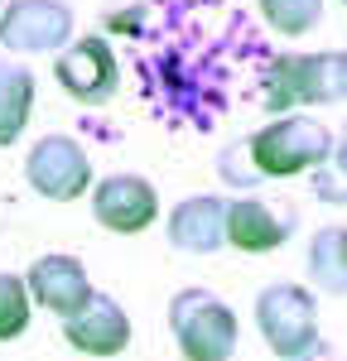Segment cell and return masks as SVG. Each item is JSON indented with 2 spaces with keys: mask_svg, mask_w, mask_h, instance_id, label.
<instances>
[{
  "mask_svg": "<svg viewBox=\"0 0 347 361\" xmlns=\"http://www.w3.org/2000/svg\"><path fill=\"white\" fill-rule=\"evenodd\" d=\"M343 5H347V0H343Z\"/></svg>",
  "mask_w": 347,
  "mask_h": 361,
  "instance_id": "ffe728a7",
  "label": "cell"
},
{
  "mask_svg": "<svg viewBox=\"0 0 347 361\" xmlns=\"http://www.w3.org/2000/svg\"><path fill=\"white\" fill-rule=\"evenodd\" d=\"M34 299H29V284L10 270H0V342H15L25 337L29 328V313H34Z\"/></svg>",
  "mask_w": 347,
  "mask_h": 361,
  "instance_id": "2e32d148",
  "label": "cell"
},
{
  "mask_svg": "<svg viewBox=\"0 0 347 361\" xmlns=\"http://www.w3.org/2000/svg\"><path fill=\"white\" fill-rule=\"evenodd\" d=\"M54 78L73 102L106 106L116 97V87H121V68H116V54L102 34H83L63 54H54Z\"/></svg>",
  "mask_w": 347,
  "mask_h": 361,
  "instance_id": "52a82bcc",
  "label": "cell"
},
{
  "mask_svg": "<svg viewBox=\"0 0 347 361\" xmlns=\"http://www.w3.org/2000/svg\"><path fill=\"white\" fill-rule=\"evenodd\" d=\"M169 333L188 361H231L241 323L222 294L188 284L169 299Z\"/></svg>",
  "mask_w": 347,
  "mask_h": 361,
  "instance_id": "3957f363",
  "label": "cell"
},
{
  "mask_svg": "<svg viewBox=\"0 0 347 361\" xmlns=\"http://www.w3.org/2000/svg\"><path fill=\"white\" fill-rule=\"evenodd\" d=\"M92 217L116 236H140L159 217V193L140 173H106L92 183Z\"/></svg>",
  "mask_w": 347,
  "mask_h": 361,
  "instance_id": "9c48e42d",
  "label": "cell"
},
{
  "mask_svg": "<svg viewBox=\"0 0 347 361\" xmlns=\"http://www.w3.org/2000/svg\"><path fill=\"white\" fill-rule=\"evenodd\" d=\"M34 111V73L15 58H0V149H10Z\"/></svg>",
  "mask_w": 347,
  "mask_h": 361,
  "instance_id": "4fadbf2b",
  "label": "cell"
},
{
  "mask_svg": "<svg viewBox=\"0 0 347 361\" xmlns=\"http://www.w3.org/2000/svg\"><path fill=\"white\" fill-rule=\"evenodd\" d=\"M256 5L265 15V25L285 39H299V34L318 29V20H323V0H256Z\"/></svg>",
  "mask_w": 347,
  "mask_h": 361,
  "instance_id": "9a60e30c",
  "label": "cell"
},
{
  "mask_svg": "<svg viewBox=\"0 0 347 361\" xmlns=\"http://www.w3.org/2000/svg\"><path fill=\"white\" fill-rule=\"evenodd\" d=\"M217 178H222L227 188H241V193H256L260 183H265L256 159H251V140H236V145H227V149L217 154Z\"/></svg>",
  "mask_w": 347,
  "mask_h": 361,
  "instance_id": "ac0fdd59",
  "label": "cell"
},
{
  "mask_svg": "<svg viewBox=\"0 0 347 361\" xmlns=\"http://www.w3.org/2000/svg\"><path fill=\"white\" fill-rule=\"evenodd\" d=\"M29 299L39 308H49L54 318H73L78 308L97 294L92 289V279H87V265L78 255H68V250H49V255H39L34 265H29Z\"/></svg>",
  "mask_w": 347,
  "mask_h": 361,
  "instance_id": "30bf717a",
  "label": "cell"
},
{
  "mask_svg": "<svg viewBox=\"0 0 347 361\" xmlns=\"http://www.w3.org/2000/svg\"><path fill=\"white\" fill-rule=\"evenodd\" d=\"M347 102V49L343 54H280L260 78V106L289 116L299 106Z\"/></svg>",
  "mask_w": 347,
  "mask_h": 361,
  "instance_id": "6da1fadb",
  "label": "cell"
},
{
  "mask_svg": "<svg viewBox=\"0 0 347 361\" xmlns=\"http://www.w3.org/2000/svg\"><path fill=\"white\" fill-rule=\"evenodd\" d=\"M63 337L68 347H78L83 357H121L130 347V318L111 294H92L73 318H63Z\"/></svg>",
  "mask_w": 347,
  "mask_h": 361,
  "instance_id": "8fae6325",
  "label": "cell"
},
{
  "mask_svg": "<svg viewBox=\"0 0 347 361\" xmlns=\"http://www.w3.org/2000/svg\"><path fill=\"white\" fill-rule=\"evenodd\" d=\"M25 183L49 202H73L92 193V159L73 135H44L25 154Z\"/></svg>",
  "mask_w": 347,
  "mask_h": 361,
  "instance_id": "8992f818",
  "label": "cell"
},
{
  "mask_svg": "<svg viewBox=\"0 0 347 361\" xmlns=\"http://www.w3.org/2000/svg\"><path fill=\"white\" fill-rule=\"evenodd\" d=\"M256 328L265 347L280 361H318L323 337H318V304L304 284H265L256 294Z\"/></svg>",
  "mask_w": 347,
  "mask_h": 361,
  "instance_id": "7a4b0ae2",
  "label": "cell"
},
{
  "mask_svg": "<svg viewBox=\"0 0 347 361\" xmlns=\"http://www.w3.org/2000/svg\"><path fill=\"white\" fill-rule=\"evenodd\" d=\"M309 284L318 294H347V226H323L309 241Z\"/></svg>",
  "mask_w": 347,
  "mask_h": 361,
  "instance_id": "5bb4252c",
  "label": "cell"
},
{
  "mask_svg": "<svg viewBox=\"0 0 347 361\" xmlns=\"http://www.w3.org/2000/svg\"><path fill=\"white\" fill-rule=\"evenodd\" d=\"M294 226H299V212L289 197L246 193L227 202V246L246 250V255H265V250L285 246Z\"/></svg>",
  "mask_w": 347,
  "mask_h": 361,
  "instance_id": "ba28073f",
  "label": "cell"
},
{
  "mask_svg": "<svg viewBox=\"0 0 347 361\" xmlns=\"http://www.w3.org/2000/svg\"><path fill=\"white\" fill-rule=\"evenodd\" d=\"M227 202L222 193H198L174 202L169 212V246L183 250V255H212V250L227 246Z\"/></svg>",
  "mask_w": 347,
  "mask_h": 361,
  "instance_id": "7c38bea8",
  "label": "cell"
},
{
  "mask_svg": "<svg viewBox=\"0 0 347 361\" xmlns=\"http://www.w3.org/2000/svg\"><path fill=\"white\" fill-rule=\"evenodd\" d=\"M78 15L68 0H10L0 10V44L10 54H63Z\"/></svg>",
  "mask_w": 347,
  "mask_h": 361,
  "instance_id": "5b68a950",
  "label": "cell"
},
{
  "mask_svg": "<svg viewBox=\"0 0 347 361\" xmlns=\"http://www.w3.org/2000/svg\"><path fill=\"white\" fill-rule=\"evenodd\" d=\"M333 149L328 126L314 116H275L270 126H260L251 135V159L260 178H294V173H314Z\"/></svg>",
  "mask_w": 347,
  "mask_h": 361,
  "instance_id": "277c9868",
  "label": "cell"
},
{
  "mask_svg": "<svg viewBox=\"0 0 347 361\" xmlns=\"http://www.w3.org/2000/svg\"><path fill=\"white\" fill-rule=\"evenodd\" d=\"M314 193L323 202H347V126L333 135V149H328V159L314 169Z\"/></svg>",
  "mask_w": 347,
  "mask_h": 361,
  "instance_id": "e0dca14e",
  "label": "cell"
},
{
  "mask_svg": "<svg viewBox=\"0 0 347 361\" xmlns=\"http://www.w3.org/2000/svg\"><path fill=\"white\" fill-rule=\"evenodd\" d=\"M0 10H5V0H0Z\"/></svg>",
  "mask_w": 347,
  "mask_h": 361,
  "instance_id": "d6986e66",
  "label": "cell"
}]
</instances>
